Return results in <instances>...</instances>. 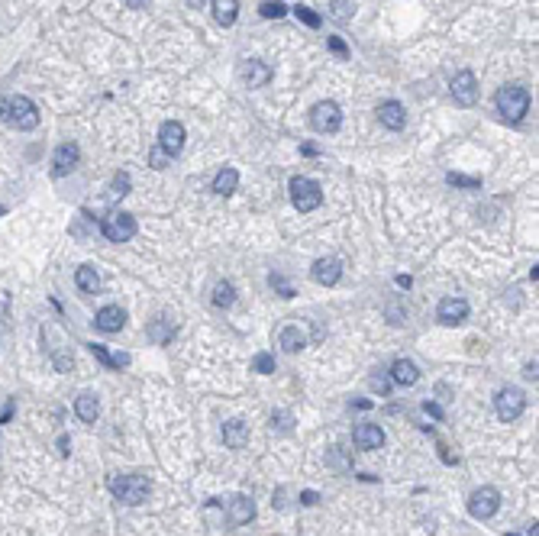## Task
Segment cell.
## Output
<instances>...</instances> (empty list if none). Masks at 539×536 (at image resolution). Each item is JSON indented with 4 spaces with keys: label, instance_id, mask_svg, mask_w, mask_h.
<instances>
[{
    "label": "cell",
    "instance_id": "603a6c76",
    "mask_svg": "<svg viewBox=\"0 0 539 536\" xmlns=\"http://www.w3.org/2000/svg\"><path fill=\"white\" fill-rule=\"evenodd\" d=\"M210 10L220 26H232L239 19V0H210Z\"/></svg>",
    "mask_w": 539,
    "mask_h": 536
},
{
    "label": "cell",
    "instance_id": "277c9868",
    "mask_svg": "<svg viewBox=\"0 0 539 536\" xmlns=\"http://www.w3.org/2000/svg\"><path fill=\"white\" fill-rule=\"evenodd\" d=\"M136 216L132 214H123V210H113V214L103 216L101 223V233L110 239V243H130L132 236H136Z\"/></svg>",
    "mask_w": 539,
    "mask_h": 536
},
{
    "label": "cell",
    "instance_id": "8fae6325",
    "mask_svg": "<svg viewBox=\"0 0 539 536\" xmlns=\"http://www.w3.org/2000/svg\"><path fill=\"white\" fill-rule=\"evenodd\" d=\"M78 162H81V149H78L75 142H62L52 155V175L55 178H65L68 171L78 168Z\"/></svg>",
    "mask_w": 539,
    "mask_h": 536
},
{
    "label": "cell",
    "instance_id": "484cf974",
    "mask_svg": "<svg viewBox=\"0 0 539 536\" xmlns=\"http://www.w3.org/2000/svg\"><path fill=\"white\" fill-rule=\"evenodd\" d=\"M75 284L84 294H94L97 288H101V275L94 272V265H81V268L75 272Z\"/></svg>",
    "mask_w": 539,
    "mask_h": 536
},
{
    "label": "cell",
    "instance_id": "5bb4252c",
    "mask_svg": "<svg viewBox=\"0 0 539 536\" xmlns=\"http://www.w3.org/2000/svg\"><path fill=\"white\" fill-rule=\"evenodd\" d=\"M94 327L101 329V333H120V329L126 327V311H123V307H117V304H107V307H101V311H97V317H94Z\"/></svg>",
    "mask_w": 539,
    "mask_h": 536
},
{
    "label": "cell",
    "instance_id": "7a4b0ae2",
    "mask_svg": "<svg viewBox=\"0 0 539 536\" xmlns=\"http://www.w3.org/2000/svg\"><path fill=\"white\" fill-rule=\"evenodd\" d=\"M110 491H113V498L120 501V504L136 508V504H142V501L149 498L152 481L146 478V475H113V478H110Z\"/></svg>",
    "mask_w": 539,
    "mask_h": 536
},
{
    "label": "cell",
    "instance_id": "4dcf8cb0",
    "mask_svg": "<svg viewBox=\"0 0 539 536\" xmlns=\"http://www.w3.org/2000/svg\"><path fill=\"white\" fill-rule=\"evenodd\" d=\"M446 181L452 188H468V191H478L481 188V178H468V175H459V171H449Z\"/></svg>",
    "mask_w": 539,
    "mask_h": 536
},
{
    "label": "cell",
    "instance_id": "9c48e42d",
    "mask_svg": "<svg viewBox=\"0 0 539 536\" xmlns=\"http://www.w3.org/2000/svg\"><path fill=\"white\" fill-rule=\"evenodd\" d=\"M185 139H187V132H185V126H181L178 120H165L162 126H158V149L165 152L168 159L181 155V149H185Z\"/></svg>",
    "mask_w": 539,
    "mask_h": 536
},
{
    "label": "cell",
    "instance_id": "2e32d148",
    "mask_svg": "<svg viewBox=\"0 0 539 536\" xmlns=\"http://www.w3.org/2000/svg\"><path fill=\"white\" fill-rule=\"evenodd\" d=\"M310 275H314L316 284H323V288H333V284L343 278V265H339V259H316L314 268H310Z\"/></svg>",
    "mask_w": 539,
    "mask_h": 536
},
{
    "label": "cell",
    "instance_id": "60d3db41",
    "mask_svg": "<svg viewBox=\"0 0 539 536\" xmlns=\"http://www.w3.org/2000/svg\"><path fill=\"white\" fill-rule=\"evenodd\" d=\"M523 378H527V381H536V378H539V365H536V358H533V362H527V368H523Z\"/></svg>",
    "mask_w": 539,
    "mask_h": 536
},
{
    "label": "cell",
    "instance_id": "ffe728a7",
    "mask_svg": "<svg viewBox=\"0 0 539 536\" xmlns=\"http://www.w3.org/2000/svg\"><path fill=\"white\" fill-rule=\"evenodd\" d=\"M278 346L284 352H300V349L307 346V333L298 327V323H288V327H281L278 333Z\"/></svg>",
    "mask_w": 539,
    "mask_h": 536
},
{
    "label": "cell",
    "instance_id": "5b68a950",
    "mask_svg": "<svg viewBox=\"0 0 539 536\" xmlns=\"http://www.w3.org/2000/svg\"><path fill=\"white\" fill-rule=\"evenodd\" d=\"M310 126L316 132H339L343 130V107L336 104V101H320V104L310 110Z\"/></svg>",
    "mask_w": 539,
    "mask_h": 536
},
{
    "label": "cell",
    "instance_id": "816d5d0a",
    "mask_svg": "<svg viewBox=\"0 0 539 536\" xmlns=\"http://www.w3.org/2000/svg\"><path fill=\"white\" fill-rule=\"evenodd\" d=\"M507 536H517V533H507Z\"/></svg>",
    "mask_w": 539,
    "mask_h": 536
},
{
    "label": "cell",
    "instance_id": "e575fe53",
    "mask_svg": "<svg viewBox=\"0 0 539 536\" xmlns=\"http://www.w3.org/2000/svg\"><path fill=\"white\" fill-rule=\"evenodd\" d=\"M130 188H132L130 171H117V175H113V194H117V198H126Z\"/></svg>",
    "mask_w": 539,
    "mask_h": 536
},
{
    "label": "cell",
    "instance_id": "4fadbf2b",
    "mask_svg": "<svg viewBox=\"0 0 539 536\" xmlns=\"http://www.w3.org/2000/svg\"><path fill=\"white\" fill-rule=\"evenodd\" d=\"M239 78L249 87H265L271 78H275V71H271V65L259 62V58H249V62H242L239 65Z\"/></svg>",
    "mask_w": 539,
    "mask_h": 536
},
{
    "label": "cell",
    "instance_id": "d590c367",
    "mask_svg": "<svg viewBox=\"0 0 539 536\" xmlns=\"http://www.w3.org/2000/svg\"><path fill=\"white\" fill-rule=\"evenodd\" d=\"M368 385H372V391H378L382 397L391 395V378H384V375H372L368 378Z\"/></svg>",
    "mask_w": 539,
    "mask_h": 536
},
{
    "label": "cell",
    "instance_id": "836d02e7",
    "mask_svg": "<svg viewBox=\"0 0 539 536\" xmlns=\"http://www.w3.org/2000/svg\"><path fill=\"white\" fill-rule=\"evenodd\" d=\"M271 430L291 433V430H294V417H291L288 410H278V414H271Z\"/></svg>",
    "mask_w": 539,
    "mask_h": 536
},
{
    "label": "cell",
    "instance_id": "44dd1931",
    "mask_svg": "<svg viewBox=\"0 0 539 536\" xmlns=\"http://www.w3.org/2000/svg\"><path fill=\"white\" fill-rule=\"evenodd\" d=\"M75 414H78V420H84V424H94V420L101 417V401H97V395H91V391L78 395L75 397Z\"/></svg>",
    "mask_w": 539,
    "mask_h": 536
},
{
    "label": "cell",
    "instance_id": "1f68e13d",
    "mask_svg": "<svg viewBox=\"0 0 539 536\" xmlns=\"http://www.w3.org/2000/svg\"><path fill=\"white\" fill-rule=\"evenodd\" d=\"M294 17H298L304 26H310V29H320V23H323V19H320V13H314V10L304 7V3H298V7H294Z\"/></svg>",
    "mask_w": 539,
    "mask_h": 536
},
{
    "label": "cell",
    "instance_id": "74e56055",
    "mask_svg": "<svg viewBox=\"0 0 539 536\" xmlns=\"http://www.w3.org/2000/svg\"><path fill=\"white\" fill-rule=\"evenodd\" d=\"M326 46L333 49V52H336L339 58H349V46H345V42H343L339 36H330V39H326Z\"/></svg>",
    "mask_w": 539,
    "mask_h": 536
},
{
    "label": "cell",
    "instance_id": "b9f144b4",
    "mask_svg": "<svg viewBox=\"0 0 539 536\" xmlns=\"http://www.w3.org/2000/svg\"><path fill=\"white\" fill-rule=\"evenodd\" d=\"M439 459L446 462V465H456V456H452V452H449V446H443V442H439Z\"/></svg>",
    "mask_w": 539,
    "mask_h": 536
},
{
    "label": "cell",
    "instance_id": "ba28073f",
    "mask_svg": "<svg viewBox=\"0 0 539 536\" xmlns=\"http://www.w3.org/2000/svg\"><path fill=\"white\" fill-rule=\"evenodd\" d=\"M523 407H527V397H523L520 388H501L497 397H494V410H497L504 424H513L523 414Z\"/></svg>",
    "mask_w": 539,
    "mask_h": 536
},
{
    "label": "cell",
    "instance_id": "e0dca14e",
    "mask_svg": "<svg viewBox=\"0 0 539 536\" xmlns=\"http://www.w3.org/2000/svg\"><path fill=\"white\" fill-rule=\"evenodd\" d=\"M375 113H378V123L388 126V130H404V123H407V110L397 101H384V104H378Z\"/></svg>",
    "mask_w": 539,
    "mask_h": 536
},
{
    "label": "cell",
    "instance_id": "ee69618b",
    "mask_svg": "<svg viewBox=\"0 0 539 536\" xmlns=\"http://www.w3.org/2000/svg\"><path fill=\"white\" fill-rule=\"evenodd\" d=\"M58 452H62V456L71 452V440H68V436H58Z\"/></svg>",
    "mask_w": 539,
    "mask_h": 536
},
{
    "label": "cell",
    "instance_id": "7c38bea8",
    "mask_svg": "<svg viewBox=\"0 0 539 536\" xmlns=\"http://www.w3.org/2000/svg\"><path fill=\"white\" fill-rule=\"evenodd\" d=\"M436 317L446 327H459V323L468 320V301L465 297H443L436 307Z\"/></svg>",
    "mask_w": 539,
    "mask_h": 536
},
{
    "label": "cell",
    "instance_id": "52a82bcc",
    "mask_svg": "<svg viewBox=\"0 0 539 536\" xmlns=\"http://www.w3.org/2000/svg\"><path fill=\"white\" fill-rule=\"evenodd\" d=\"M497 510H501V491L497 488L484 485V488L472 491V498H468V514H472L474 520H491Z\"/></svg>",
    "mask_w": 539,
    "mask_h": 536
},
{
    "label": "cell",
    "instance_id": "f1b7e54d",
    "mask_svg": "<svg viewBox=\"0 0 539 536\" xmlns=\"http://www.w3.org/2000/svg\"><path fill=\"white\" fill-rule=\"evenodd\" d=\"M330 17L339 19V23H349V19L355 17V3L352 0H333V3H330Z\"/></svg>",
    "mask_w": 539,
    "mask_h": 536
},
{
    "label": "cell",
    "instance_id": "9a60e30c",
    "mask_svg": "<svg viewBox=\"0 0 539 536\" xmlns=\"http://www.w3.org/2000/svg\"><path fill=\"white\" fill-rule=\"evenodd\" d=\"M352 442L359 446V449H365V452L382 449V446H384V430L378 424H359L352 430Z\"/></svg>",
    "mask_w": 539,
    "mask_h": 536
},
{
    "label": "cell",
    "instance_id": "cb8c5ba5",
    "mask_svg": "<svg viewBox=\"0 0 539 536\" xmlns=\"http://www.w3.org/2000/svg\"><path fill=\"white\" fill-rule=\"evenodd\" d=\"M255 517V504H252V498H246V494H236V498H230V520L232 524H249V520Z\"/></svg>",
    "mask_w": 539,
    "mask_h": 536
},
{
    "label": "cell",
    "instance_id": "8d00e7d4",
    "mask_svg": "<svg viewBox=\"0 0 539 536\" xmlns=\"http://www.w3.org/2000/svg\"><path fill=\"white\" fill-rule=\"evenodd\" d=\"M268 282H271V288H278V291H281V297H294V288H291V284L284 282L281 275H271Z\"/></svg>",
    "mask_w": 539,
    "mask_h": 536
},
{
    "label": "cell",
    "instance_id": "8992f818",
    "mask_svg": "<svg viewBox=\"0 0 539 536\" xmlns=\"http://www.w3.org/2000/svg\"><path fill=\"white\" fill-rule=\"evenodd\" d=\"M7 120L13 123L17 130H36L39 126V107L23 94L10 97L7 101Z\"/></svg>",
    "mask_w": 539,
    "mask_h": 536
},
{
    "label": "cell",
    "instance_id": "7402d4cb",
    "mask_svg": "<svg viewBox=\"0 0 539 536\" xmlns=\"http://www.w3.org/2000/svg\"><path fill=\"white\" fill-rule=\"evenodd\" d=\"M214 194H220V198H226V194H232V191L239 188V171L232 168V165H223V168L214 175Z\"/></svg>",
    "mask_w": 539,
    "mask_h": 536
},
{
    "label": "cell",
    "instance_id": "3957f363",
    "mask_svg": "<svg viewBox=\"0 0 539 536\" xmlns=\"http://www.w3.org/2000/svg\"><path fill=\"white\" fill-rule=\"evenodd\" d=\"M288 191H291V204L300 210V214H310L323 204V191L316 184L314 178H304V175H294L288 181Z\"/></svg>",
    "mask_w": 539,
    "mask_h": 536
},
{
    "label": "cell",
    "instance_id": "d4e9b609",
    "mask_svg": "<svg viewBox=\"0 0 539 536\" xmlns=\"http://www.w3.org/2000/svg\"><path fill=\"white\" fill-rule=\"evenodd\" d=\"M223 442L230 449H242L246 442H249V424H242V420H230L223 424Z\"/></svg>",
    "mask_w": 539,
    "mask_h": 536
},
{
    "label": "cell",
    "instance_id": "d6a6232c",
    "mask_svg": "<svg viewBox=\"0 0 539 536\" xmlns=\"http://www.w3.org/2000/svg\"><path fill=\"white\" fill-rule=\"evenodd\" d=\"M252 372H259V375H271V372H275V356H271V352H259V356L252 358Z\"/></svg>",
    "mask_w": 539,
    "mask_h": 536
},
{
    "label": "cell",
    "instance_id": "4316f807",
    "mask_svg": "<svg viewBox=\"0 0 539 536\" xmlns=\"http://www.w3.org/2000/svg\"><path fill=\"white\" fill-rule=\"evenodd\" d=\"M232 304H236V288H232V282H216L214 307H232Z\"/></svg>",
    "mask_w": 539,
    "mask_h": 536
},
{
    "label": "cell",
    "instance_id": "d6986e66",
    "mask_svg": "<svg viewBox=\"0 0 539 536\" xmlns=\"http://www.w3.org/2000/svg\"><path fill=\"white\" fill-rule=\"evenodd\" d=\"M391 381H397V385L410 388L420 381V368L410 362V358H394L391 362Z\"/></svg>",
    "mask_w": 539,
    "mask_h": 536
},
{
    "label": "cell",
    "instance_id": "bcb514c9",
    "mask_svg": "<svg viewBox=\"0 0 539 536\" xmlns=\"http://www.w3.org/2000/svg\"><path fill=\"white\" fill-rule=\"evenodd\" d=\"M126 7H130V10H142V7H146V0H126Z\"/></svg>",
    "mask_w": 539,
    "mask_h": 536
},
{
    "label": "cell",
    "instance_id": "f907efd6",
    "mask_svg": "<svg viewBox=\"0 0 539 536\" xmlns=\"http://www.w3.org/2000/svg\"><path fill=\"white\" fill-rule=\"evenodd\" d=\"M527 536H539V524H533V527L527 530Z\"/></svg>",
    "mask_w": 539,
    "mask_h": 536
},
{
    "label": "cell",
    "instance_id": "681fc988",
    "mask_svg": "<svg viewBox=\"0 0 539 536\" xmlns=\"http://www.w3.org/2000/svg\"><path fill=\"white\" fill-rule=\"evenodd\" d=\"M0 120H7V101L0 97Z\"/></svg>",
    "mask_w": 539,
    "mask_h": 536
},
{
    "label": "cell",
    "instance_id": "ab89813d",
    "mask_svg": "<svg viewBox=\"0 0 539 536\" xmlns=\"http://www.w3.org/2000/svg\"><path fill=\"white\" fill-rule=\"evenodd\" d=\"M300 504H304V508H314V504H320V494H316V491H300Z\"/></svg>",
    "mask_w": 539,
    "mask_h": 536
},
{
    "label": "cell",
    "instance_id": "c3c4849f",
    "mask_svg": "<svg viewBox=\"0 0 539 536\" xmlns=\"http://www.w3.org/2000/svg\"><path fill=\"white\" fill-rule=\"evenodd\" d=\"M300 152H304V155H316L320 149H316V146H300Z\"/></svg>",
    "mask_w": 539,
    "mask_h": 536
},
{
    "label": "cell",
    "instance_id": "30bf717a",
    "mask_svg": "<svg viewBox=\"0 0 539 536\" xmlns=\"http://www.w3.org/2000/svg\"><path fill=\"white\" fill-rule=\"evenodd\" d=\"M449 91H452L459 107H472L474 101H478V78H474L472 71H459V75L452 78Z\"/></svg>",
    "mask_w": 539,
    "mask_h": 536
},
{
    "label": "cell",
    "instance_id": "f6af8a7d",
    "mask_svg": "<svg viewBox=\"0 0 539 536\" xmlns=\"http://www.w3.org/2000/svg\"><path fill=\"white\" fill-rule=\"evenodd\" d=\"M10 417H13V401H10V404L3 407V414H0V424H7Z\"/></svg>",
    "mask_w": 539,
    "mask_h": 536
},
{
    "label": "cell",
    "instance_id": "f546056e",
    "mask_svg": "<svg viewBox=\"0 0 539 536\" xmlns=\"http://www.w3.org/2000/svg\"><path fill=\"white\" fill-rule=\"evenodd\" d=\"M259 13L265 19H281L284 13H288V3H281V0H265V3L259 7Z\"/></svg>",
    "mask_w": 539,
    "mask_h": 536
},
{
    "label": "cell",
    "instance_id": "7dc6e473",
    "mask_svg": "<svg viewBox=\"0 0 539 536\" xmlns=\"http://www.w3.org/2000/svg\"><path fill=\"white\" fill-rule=\"evenodd\" d=\"M394 282H397L400 288H410V284H413V282H410V278H407V275H397V278H394Z\"/></svg>",
    "mask_w": 539,
    "mask_h": 536
},
{
    "label": "cell",
    "instance_id": "83f0119b",
    "mask_svg": "<svg viewBox=\"0 0 539 536\" xmlns=\"http://www.w3.org/2000/svg\"><path fill=\"white\" fill-rule=\"evenodd\" d=\"M149 336L155 343H168V339L175 336V323L168 320V317H158L155 323H149Z\"/></svg>",
    "mask_w": 539,
    "mask_h": 536
},
{
    "label": "cell",
    "instance_id": "6da1fadb",
    "mask_svg": "<svg viewBox=\"0 0 539 536\" xmlns=\"http://www.w3.org/2000/svg\"><path fill=\"white\" fill-rule=\"evenodd\" d=\"M494 104H497V113H501L504 120L520 123L530 113V91L523 85H504L497 91V97H494Z\"/></svg>",
    "mask_w": 539,
    "mask_h": 536
},
{
    "label": "cell",
    "instance_id": "7bdbcfd3",
    "mask_svg": "<svg viewBox=\"0 0 539 536\" xmlns=\"http://www.w3.org/2000/svg\"><path fill=\"white\" fill-rule=\"evenodd\" d=\"M423 410H427L429 417H436V420H443V407H439V404H433V401H427V404H423Z\"/></svg>",
    "mask_w": 539,
    "mask_h": 536
},
{
    "label": "cell",
    "instance_id": "ac0fdd59",
    "mask_svg": "<svg viewBox=\"0 0 539 536\" xmlns=\"http://www.w3.org/2000/svg\"><path fill=\"white\" fill-rule=\"evenodd\" d=\"M91 356L97 358V362H101V365H107V368H113V372H120V368H126L132 362L130 356H126V352H110V349L107 346H101V343H91Z\"/></svg>",
    "mask_w": 539,
    "mask_h": 536
},
{
    "label": "cell",
    "instance_id": "f35d334b",
    "mask_svg": "<svg viewBox=\"0 0 539 536\" xmlns=\"http://www.w3.org/2000/svg\"><path fill=\"white\" fill-rule=\"evenodd\" d=\"M149 165H152V168H165V165H168V155L158 149V146L149 152Z\"/></svg>",
    "mask_w": 539,
    "mask_h": 536
}]
</instances>
